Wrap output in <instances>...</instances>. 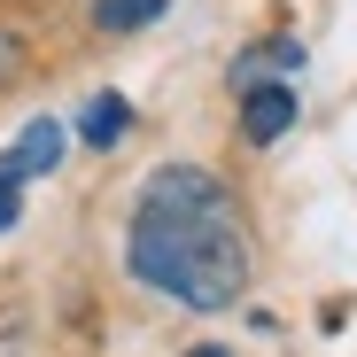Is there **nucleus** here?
I'll return each instance as SVG.
<instances>
[{
    "instance_id": "obj_8",
    "label": "nucleus",
    "mask_w": 357,
    "mask_h": 357,
    "mask_svg": "<svg viewBox=\"0 0 357 357\" xmlns=\"http://www.w3.org/2000/svg\"><path fill=\"white\" fill-rule=\"evenodd\" d=\"M187 357H233V349H187Z\"/></svg>"
},
{
    "instance_id": "obj_2",
    "label": "nucleus",
    "mask_w": 357,
    "mask_h": 357,
    "mask_svg": "<svg viewBox=\"0 0 357 357\" xmlns=\"http://www.w3.org/2000/svg\"><path fill=\"white\" fill-rule=\"evenodd\" d=\"M54 163H63V125L54 116H31L24 125V140L0 155V187H24V178H47Z\"/></svg>"
},
{
    "instance_id": "obj_4",
    "label": "nucleus",
    "mask_w": 357,
    "mask_h": 357,
    "mask_svg": "<svg viewBox=\"0 0 357 357\" xmlns=\"http://www.w3.org/2000/svg\"><path fill=\"white\" fill-rule=\"evenodd\" d=\"M78 132H86L93 148H116V140L132 132V101H125V93H93V101H86V125H78Z\"/></svg>"
},
{
    "instance_id": "obj_6",
    "label": "nucleus",
    "mask_w": 357,
    "mask_h": 357,
    "mask_svg": "<svg viewBox=\"0 0 357 357\" xmlns=\"http://www.w3.org/2000/svg\"><path fill=\"white\" fill-rule=\"evenodd\" d=\"M16 78H24V39H16L8 24H0V93H8Z\"/></svg>"
},
{
    "instance_id": "obj_7",
    "label": "nucleus",
    "mask_w": 357,
    "mask_h": 357,
    "mask_svg": "<svg viewBox=\"0 0 357 357\" xmlns=\"http://www.w3.org/2000/svg\"><path fill=\"white\" fill-rule=\"evenodd\" d=\"M0 225H16V187H0Z\"/></svg>"
},
{
    "instance_id": "obj_3",
    "label": "nucleus",
    "mask_w": 357,
    "mask_h": 357,
    "mask_svg": "<svg viewBox=\"0 0 357 357\" xmlns=\"http://www.w3.org/2000/svg\"><path fill=\"white\" fill-rule=\"evenodd\" d=\"M295 125V93L287 86H249V109H241V132L257 140V148H272L280 132Z\"/></svg>"
},
{
    "instance_id": "obj_1",
    "label": "nucleus",
    "mask_w": 357,
    "mask_h": 357,
    "mask_svg": "<svg viewBox=\"0 0 357 357\" xmlns=\"http://www.w3.org/2000/svg\"><path fill=\"white\" fill-rule=\"evenodd\" d=\"M125 264H132L140 287L171 295V303H187V311L241 303V287H249V233H241L233 195L218 187L202 163L148 171L132 241H125Z\"/></svg>"
},
{
    "instance_id": "obj_5",
    "label": "nucleus",
    "mask_w": 357,
    "mask_h": 357,
    "mask_svg": "<svg viewBox=\"0 0 357 357\" xmlns=\"http://www.w3.org/2000/svg\"><path fill=\"white\" fill-rule=\"evenodd\" d=\"M171 8V0H93V24L101 31H140V24H155Z\"/></svg>"
}]
</instances>
